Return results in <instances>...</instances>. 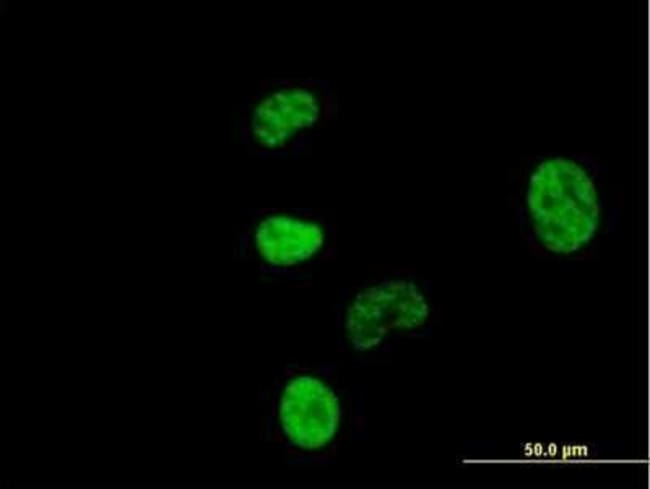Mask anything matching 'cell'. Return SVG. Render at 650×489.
Segmentation results:
<instances>
[{
  "mask_svg": "<svg viewBox=\"0 0 650 489\" xmlns=\"http://www.w3.org/2000/svg\"><path fill=\"white\" fill-rule=\"evenodd\" d=\"M528 205L539 238L554 252L576 250L597 224L593 184L568 160L553 159L540 165L531 178Z\"/></svg>",
  "mask_w": 650,
  "mask_h": 489,
  "instance_id": "1",
  "label": "cell"
},
{
  "mask_svg": "<svg viewBox=\"0 0 650 489\" xmlns=\"http://www.w3.org/2000/svg\"><path fill=\"white\" fill-rule=\"evenodd\" d=\"M279 416L285 434L296 446L314 450L334 436L339 406L333 392L323 383L301 376L285 387Z\"/></svg>",
  "mask_w": 650,
  "mask_h": 489,
  "instance_id": "2",
  "label": "cell"
},
{
  "mask_svg": "<svg viewBox=\"0 0 650 489\" xmlns=\"http://www.w3.org/2000/svg\"><path fill=\"white\" fill-rule=\"evenodd\" d=\"M316 103L305 92H275L265 97L254 111L253 131L263 144L276 142L280 133L315 117Z\"/></svg>",
  "mask_w": 650,
  "mask_h": 489,
  "instance_id": "3",
  "label": "cell"
}]
</instances>
